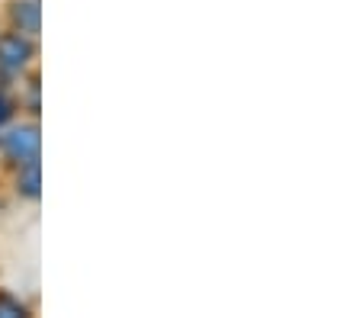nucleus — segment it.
I'll return each mask as SVG.
<instances>
[{
  "mask_svg": "<svg viewBox=\"0 0 360 318\" xmlns=\"http://www.w3.org/2000/svg\"><path fill=\"white\" fill-rule=\"evenodd\" d=\"M0 154L10 167L42 161V132L36 119H20L0 129Z\"/></svg>",
  "mask_w": 360,
  "mask_h": 318,
  "instance_id": "f257e3e1",
  "label": "nucleus"
},
{
  "mask_svg": "<svg viewBox=\"0 0 360 318\" xmlns=\"http://www.w3.org/2000/svg\"><path fill=\"white\" fill-rule=\"evenodd\" d=\"M36 65V39L16 29L0 32V81H20Z\"/></svg>",
  "mask_w": 360,
  "mask_h": 318,
  "instance_id": "f03ea898",
  "label": "nucleus"
},
{
  "mask_svg": "<svg viewBox=\"0 0 360 318\" xmlns=\"http://www.w3.org/2000/svg\"><path fill=\"white\" fill-rule=\"evenodd\" d=\"M7 23L10 29L22 32V36L39 39V32H42V4L39 0H10Z\"/></svg>",
  "mask_w": 360,
  "mask_h": 318,
  "instance_id": "7ed1b4c3",
  "label": "nucleus"
},
{
  "mask_svg": "<svg viewBox=\"0 0 360 318\" xmlns=\"http://www.w3.org/2000/svg\"><path fill=\"white\" fill-rule=\"evenodd\" d=\"M13 193L26 203H39V197H42V161L13 167Z\"/></svg>",
  "mask_w": 360,
  "mask_h": 318,
  "instance_id": "20e7f679",
  "label": "nucleus"
},
{
  "mask_svg": "<svg viewBox=\"0 0 360 318\" xmlns=\"http://www.w3.org/2000/svg\"><path fill=\"white\" fill-rule=\"evenodd\" d=\"M30 315H32L30 305L22 303L20 296L4 293V289H0V318H30Z\"/></svg>",
  "mask_w": 360,
  "mask_h": 318,
  "instance_id": "39448f33",
  "label": "nucleus"
},
{
  "mask_svg": "<svg viewBox=\"0 0 360 318\" xmlns=\"http://www.w3.org/2000/svg\"><path fill=\"white\" fill-rule=\"evenodd\" d=\"M13 119H16V100L10 97V91L0 84V129H4V126H10Z\"/></svg>",
  "mask_w": 360,
  "mask_h": 318,
  "instance_id": "423d86ee",
  "label": "nucleus"
}]
</instances>
